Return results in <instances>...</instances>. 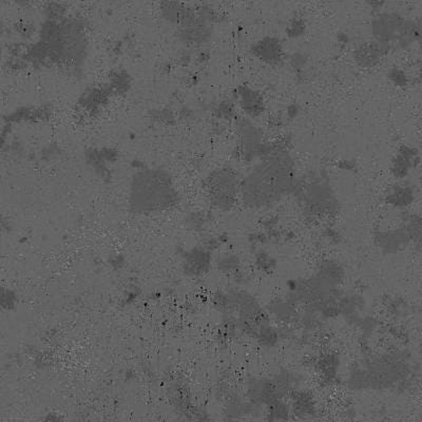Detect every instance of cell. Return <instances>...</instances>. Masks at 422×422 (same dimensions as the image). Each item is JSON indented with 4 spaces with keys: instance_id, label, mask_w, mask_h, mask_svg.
<instances>
[{
    "instance_id": "6da1fadb",
    "label": "cell",
    "mask_w": 422,
    "mask_h": 422,
    "mask_svg": "<svg viewBox=\"0 0 422 422\" xmlns=\"http://www.w3.org/2000/svg\"><path fill=\"white\" fill-rule=\"evenodd\" d=\"M260 159L261 163L241 180L240 186L243 203L257 209L274 205L298 186L294 160L284 148L274 146Z\"/></svg>"
},
{
    "instance_id": "7a4b0ae2",
    "label": "cell",
    "mask_w": 422,
    "mask_h": 422,
    "mask_svg": "<svg viewBox=\"0 0 422 422\" xmlns=\"http://www.w3.org/2000/svg\"><path fill=\"white\" fill-rule=\"evenodd\" d=\"M241 180L239 174L229 168L218 169L208 178L211 201L215 207L228 211L240 196Z\"/></svg>"
},
{
    "instance_id": "3957f363",
    "label": "cell",
    "mask_w": 422,
    "mask_h": 422,
    "mask_svg": "<svg viewBox=\"0 0 422 422\" xmlns=\"http://www.w3.org/2000/svg\"><path fill=\"white\" fill-rule=\"evenodd\" d=\"M406 19L396 14H382L372 21V33L378 44L390 48V43L395 41Z\"/></svg>"
},
{
    "instance_id": "277c9868",
    "label": "cell",
    "mask_w": 422,
    "mask_h": 422,
    "mask_svg": "<svg viewBox=\"0 0 422 422\" xmlns=\"http://www.w3.org/2000/svg\"><path fill=\"white\" fill-rule=\"evenodd\" d=\"M374 242L384 255H395L412 244L411 237L403 226L392 231H377Z\"/></svg>"
},
{
    "instance_id": "5b68a950",
    "label": "cell",
    "mask_w": 422,
    "mask_h": 422,
    "mask_svg": "<svg viewBox=\"0 0 422 422\" xmlns=\"http://www.w3.org/2000/svg\"><path fill=\"white\" fill-rule=\"evenodd\" d=\"M246 397L251 403L268 406L279 399L272 378L253 377L246 384Z\"/></svg>"
},
{
    "instance_id": "8992f818",
    "label": "cell",
    "mask_w": 422,
    "mask_h": 422,
    "mask_svg": "<svg viewBox=\"0 0 422 422\" xmlns=\"http://www.w3.org/2000/svg\"><path fill=\"white\" fill-rule=\"evenodd\" d=\"M237 134L240 139L243 156L245 160H253L257 156L259 147L262 144V131L249 119H242L237 123Z\"/></svg>"
},
{
    "instance_id": "52a82bcc",
    "label": "cell",
    "mask_w": 422,
    "mask_h": 422,
    "mask_svg": "<svg viewBox=\"0 0 422 422\" xmlns=\"http://www.w3.org/2000/svg\"><path fill=\"white\" fill-rule=\"evenodd\" d=\"M251 53L266 64L277 65L282 60L283 49L278 38L265 37L251 46Z\"/></svg>"
},
{
    "instance_id": "ba28073f",
    "label": "cell",
    "mask_w": 422,
    "mask_h": 422,
    "mask_svg": "<svg viewBox=\"0 0 422 422\" xmlns=\"http://www.w3.org/2000/svg\"><path fill=\"white\" fill-rule=\"evenodd\" d=\"M237 95H239L241 107L247 115L251 117H258L262 115L264 106H263L262 96L259 92L250 89L247 86H242L237 89Z\"/></svg>"
},
{
    "instance_id": "9c48e42d",
    "label": "cell",
    "mask_w": 422,
    "mask_h": 422,
    "mask_svg": "<svg viewBox=\"0 0 422 422\" xmlns=\"http://www.w3.org/2000/svg\"><path fill=\"white\" fill-rule=\"evenodd\" d=\"M292 403L290 406L292 414L299 417H311L316 414V403L314 396L306 390H298L297 388L290 394Z\"/></svg>"
},
{
    "instance_id": "30bf717a",
    "label": "cell",
    "mask_w": 422,
    "mask_h": 422,
    "mask_svg": "<svg viewBox=\"0 0 422 422\" xmlns=\"http://www.w3.org/2000/svg\"><path fill=\"white\" fill-rule=\"evenodd\" d=\"M340 365L339 356L333 351H329L321 355L317 360L314 361L313 366L321 375L322 380L327 384H331L337 377L338 368Z\"/></svg>"
},
{
    "instance_id": "8fae6325",
    "label": "cell",
    "mask_w": 422,
    "mask_h": 422,
    "mask_svg": "<svg viewBox=\"0 0 422 422\" xmlns=\"http://www.w3.org/2000/svg\"><path fill=\"white\" fill-rule=\"evenodd\" d=\"M390 51L388 47L378 43L362 45L355 52V58L357 62L362 67H373L380 60L382 55Z\"/></svg>"
},
{
    "instance_id": "7c38bea8",
    "label": "cell",
    "mask_w": 422,
    "mask_h": 422,
    "mask_svg": "<svg viewBox=\"0 0 422 422\" xmlns=\"http://www.w3.org/2000/svg\"><path fill=\"white\" fill-rule=\"evenodd\" d=\"M415 158H417L415 150L409 147H402L392 161V172L394 176L398 178L408 176L410 169L413 167V160H415Z\"/></svg>"
},
{
    "instance_id": "4fadbf2b",
    "label": "cell",
    "mask_w": 422,
    "mask_h": 422,
    "mask_svg": "<svg viewBox=\"0 0 422 422\" xmlns=\"http://www.w3.org/2000/svg\"><path fill=\"white\" fill-rule=\"evenodd\" d=\"M386 202L390 205L397 208H406L415 200V194L408 186H395L386 194Z\"/></svg>"
},
{
    "instance_id": "5bb4252c",
    "label": "cell",
    "mask_w": 422,
    "mask_h": 422,
    "mask_svg": "<svg viewBox=\"0 0 422 422\" xmlns=\"http://www.w3.org/2000/svg\"><path fill=\"white\" fill-rule=\"evenodd\" d=\"M296 307L294 304L292 302L286 300H276V301L272 302L270 305V315L274 316L278 321L283 322L285 325H288L290 322L297 321L298 318L296 316Z\"/></svg>"
},
{
    "instance_id": "9a60e30c",
    "label": "cell",
    "mask_w": 422,
    "mask_h": 422,
    "mask_svg": "<svg viewBox=\"0 0 422 422\" xmlns=\"http://www.w3.org/2000/svg\"><path fill=\"white\" fill-rule=\"evenodd\" d=\"M255 338L261 347L272 349L280 342L281 333L279 329L272 327L270 322V323H266V325L258 327Z\"/></svg>"
},
{
    "instance_id": "2e32d148",
    "label": "cell",
    "mask_w": 422,
    "mask_h": 422,
    "mask_svg": "<svg viewBox=\"0 0 422 422\" xmlns=\"http://www.w3.org/2000/svg\"><path fill=\"white\" fill-rule=\"evenodd\" d=\"M268 412H267V419L272 421H282V420H288L292 414L290 404L286 403L284 399H277L274 402L267 406Z\"/></svg>"
},
{
    "instance_id": "e0dca14e",
    "label": "cell",
    "mask_w": 422,
    "mask_h": 422,
    "mask_svg": "<svg viewBox=\"0 0 422 422\" xmlns=\"http://www.w3.org/2000/svg\"><path fill=\"white\" fill-rule=\"evenodd\" d=\"M241 260L239 256L235 253H231L227 256L223 257L219 261V268L221 272H226V274H233L240 270Z\"/></svg>"
},
{
    "instance_id": "ac0fdd59",
    "label": "cell",
    "mask_w": 422,
    "mask_h": 422,
    "mask_svg": "<svg viewBox=\"0 0 422 422\" xmlns=\"http://www.w3.org/2000/svg\"><path fill=\"white\" fill-rule=\"evenodd\" d=\"M256 264L261 272H272L276 266V260L265 251L260 250L257 253Z\"/></svg>"
},
{
    "instance_id": "d6986e66",
    "label": "cell",
    "mask_w": 422,
    "mask_h": 422,
    "mask_svg": "<svg viewBox=\"0 0 422 422\" xmlns=\"http://www.w3.org/2000/svg\"><path fill=\"white\" fill-rule=\"evenodd\" d=\"M390 80L395 82L397 86H404V84H406V76L404 75L403 72L400 71L398 69H394L390 72Z\"/></svg>"
},
{
    "instance_id": "ffe728a7",
    "label": "cell",
    "mask_w": 422,
    "mask_h": 422,
    "mask_svg": "<svg viewBox=\"0 0 422 422\" xmlns=\"http://www.w3.org/2000/svg\"><path fill=\"white\" fill-rule=\"evenodd\" d=\"M303 31H304L303 25H300V23H296L292 25V27H290V31H288V32L294 33V34H292V36L290 37H298L299 36L300 34H302V33H303Z\"/></svg>"
}]
</instances>
